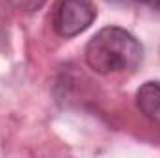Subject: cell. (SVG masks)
I'll return each instance as SVG.
<instances>
[{"label": "cell", "mask_w": 160, "mask_h": 158, "mask_svg": "<svg viewBox=\"0 0 160 158\" xmlns=\"http://www.w3.org/2000/svg\"><path fill=\"white\" fill-rule=\"evenodd\" d=\"M86 63L99 75L130 73L143 60V47L130 32L119 26H106L88 41Z\"/></svg>", "instance_id": "6da1fadb"}, {"label": "cell", "mask_w": 160, "mask_h": 158, "mask_svg": "<svg viewBox=\"0 0 160 158\" xmlns=\"http://www.w3.org/2000/svg\"><path fill=\"white\" fill-rule=\"evenodd\" d=\"M97 17V9L91 0H60L52 13V28L63 37L71 39L91 26Z\"/></svg>", "instance_id": "7a4b0ae2"}, {"label": "cell", "mask_w": 160, "mask_h": 158, "mask_svg": "<svg viewBox=\"0 0 160 158\" xmlns=\"http://www.w3.org/2000/svg\"><path fill=\"white\" fill-rule=\"evenodd\" d=\"M136 104L151 123L160 126V82L149 80L136 91Z\"/></svg>", "instance_id": "3957f363"}, {"label": "cell", "mask_w": 160, "mask_h": 158, "mask_svg": "<svg viewBox=\"0 0 160 158\" xmlns=\"http://www.w3.org/2000/svg\"><path fill=\"white\" fill-rule=\"evenodd\" d=\"M110 4L125 6V7H134L140 11L149 13L151 17L160 19V0H108Z\"/></svg>", "instance_id": "277c9868"}, {"label": "cell", "mask_w": 160, "mask_h": 158, "mask_svg": "<svg viewBox=\"0 0 160 158\" xmlns=\"http://www.w3.org/2000/svg\"><path fill=\"white\" fill-rule=\"evenodd\" d=\"M8 2H9L13 7L21 9V11L34 13V11H38V9H41V7L45 6L47 0H8Z\"/></svg>", "instance_id": "5b68a950"}]
</instances>
